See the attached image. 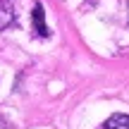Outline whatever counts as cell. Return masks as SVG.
Listing matches in <instances>:
<instances>
[{
  "label": "cell",
  "mask_w": 129,
  "mask_h": 129,
  "mask_svg": "<svg viewBox=\"0 0 129 129\" xmlns=\"http://www.w3.org/2000/svg\"><path fill=\"white\" fill-rule=\"evenodd\" d=\"M31 17H34V29H36V34L41 38H48V36H50V31H48V26H46V12H43V5L41 3L34 5Z\"/></svg>",
  "instance_id": "1"
},
{
  "label": "cell",
  "mask_w": 129,
  "mask_h": 129,
  "mask_svg": "<svg viewBox=\"0 0 129 129\" xmlns=\"http://www.w3.org/2000/svg\"><path fill=\"white\" fill-rule=\"evenodd\" d=\"M14 24V5L12 0H0V31Z\"/></svg>",
  "instance_id": "2"
},
{
  "label": "cell",
  "mask_w": 129,
  "mask_h": 129,
  "mask_svg": "<svg viewBox=\"0 0 129 129\" xmlns=\"http://www.w3.org/2000/svg\"><path fill=\"white\" fill-rule=\"evenodd\" d=\"M103 129H129V115H122V112L112 115L110 120L103 124Z\"/></svg>",
  "instance_id": "3"
}]
</instances>
